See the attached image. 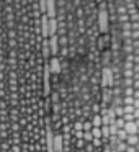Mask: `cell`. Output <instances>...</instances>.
Masks as SVG:
<instances>
[{"mask_svg": "<svg viewBox=\"0 0 139 152\" xmlns=\"http://www.w3.org/2000/svg\"><path fill=\"white\" fill-rule=\"evenodd\" d=\"M82 137H83V141H85V142H92L93 141V136H92V132H90V131H82Z\"/></svg>", "mask_w": 139, "mask_h": 152, "instance_id": "3957f363", "label": "cell"}, {"mask_svg": "<svg viewBox=\"0 0 139 152\" xmlns=\"http://www.w3.org/2000/svg\"><path fill=\"white\" fill-rule=\"evenodd\" d=\"M51 72H53L54 75H57V74L61 72V64H59V59H57V56L51 59Z\"/></svg>", "mask_w": 139, "mask_h": 152, "instance_id": "7a4b0ae2", "label": "cell"}, {"mask_svg": "<svg viewBox=\"0 0 139 152\" xmlns=\"http://www.w3.org/2000/svg\"><path fill=\"white\" fill-rule=\"evenodd\" d=\"M123 129L126 131V134H138V119L136 121H126Z\"/></svg>", "mask_w": 139, "mask_h": 152, "instance_id": "6da1fadb", "label": "cell"}, {"mask_svg": "<svg viewBox=\"0 0 139 152\" xmlns=\"http://www.w3.org/2000/svg\"><path fill=\"white\" fill-rule=\"evenodd\" d=\"M92 121H85V123H82V129L83 131H92Z\"/></svg>", "mask_w": 139, "mask_h": 152, "instance_id": "277c9868", "label": "cell"}]
</instances>
